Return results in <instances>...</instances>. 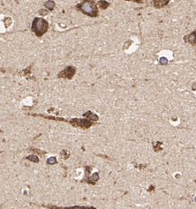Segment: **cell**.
<instances>
[{
	"instance_id": "6da1fadb",
	"label": "cell",
	"mask_w": 196,
	"mask_h": 209,
	"mask_svg": "<svg viewBox=\"0 0 196 209\" xmlns=\"http://www.w3.org/2000/svg\"><path fill=\"white\" fill-rule=\"evenodd\" d=\"M48 27L49 25L45 19H43V18H35L33 20L31 29L37 36H42L43 34L46 33Z\"/></svg>"
},
{
	"instance_id": "7a4b0ae2",
	"label": "cell",
	"mask_w": 196,
	"mask_h": 209,
	"mask_svg": "<svg viewBox=\"0 0 196 209\" xmlns=\"http://www.w3.org/2000/svg\"><path fill=\"white\" fill-rule=\"evenodd\" d=\"M77 8L83 13L84 14H87L90 17H96L98 15V10L96 5V4L92 1H84L81 4L77 5Z\"/></svg>"
},
{
	"instance_id": "3957f363",
	"label": "cell",
	"mask_w": 196,
	"mask_h": 209,
	"mask_svg": "<svg viewBox=\"0 0 196 209\" xmlns=\"http://www.w3.org/2000/svg\"><path fill=\"white\" fill-rule=\"evenodd\" d=\"M74 73H75V68L72 67V66H68L60 72L58 74V77L63 78V79H72L74 77Z\"/></svg>"
},
{
	"instance_id": "277c9868",
	"label": "cell",
	"mask_w": 196,
	"mask_h": 209,
	"mask_svg": "<svg viewBox=\"0 0 196 209\" xmlns=\"http://www.w3.org/2000/svg\"><path fill=\"white\" fill-rule=\"evenodd\" d=\"M43 207H46L49 209H96L95 207H88V206H70V207H60V206H50V205H43L41 206Z\"/></svg>"
},
{
	"instance_id": "5b68a950",
	"label": "cell",
	"mask_w": 196,
	"mask_h": 209,
	"mask_svg": "<svg viewBox=\"0 0 196 209\" xmlns=\"http://www.w3.org/2000/svg\"><path fill=\"white\" fill-rule=\"evenodd\" d=\"M184 39H185V41H187V43H189L192 45H195L196 44V30L193 31V33L189 34L188 35L185 36Z\"/></svg>"
},
{
	"instance_id": "8992f818",
	"label": "cell",
	"mask_w": 196,
	"mask_h": 209,
	"mask_svg": "<svg viewBox=\"0 0 196 209\" xmlns=\"http://www.w3.org/2000/svg\"><path fill=\"white\" fill-rule=\"evenodd\" d=\"M169 3V1H154V6L157 7V8H161V7H163L165 6L167 4Z\"/></svg>"
},
{
	"instance_id": "52a82bcc",
	"label": "cell",
	"mask_w": 196,
	"mask_h": 209,
	"mask_svg": "<svg viewBox=\"0 0 196 209\" xmlns=\"http://www.w3.org/2000/svg\"><path fill=\"white\" fill-rule=\"evenodd\" d=\"M84 116L87 118H89V119H91V120H97L98 119V117L96 116V114H93L92 112H90V111H88V112H87L86 114H84Z\"/></svg>"
},
{
	"instance_id": "ba28073f",
	"label": "cell",
	"mask_w": 196,
	"mask_h": 209,
	"mask_svg": "<svg viewBox=\"0 0 196 209\" xmlns=\"http://www.w3.org/2000/svg\"><path fill=\"white\" fill-rule=\"evenodd\" d=\"M44 6L46 8H48L50 11H51V10L55 7V2H53V1H47V2H45Z\"/></svg>"
},
{
	"instance_id": "9c48e42d",
	"label": "cell",
	"mask_w": 196,
	"mask_h": 209,
	"mask_svg": "<svg viewBox=\"0 0 196 209\" xmlns=\"http://www.w3.org/2000/svg\"><path fill=\"white\" fill-rule=\"evenodd\" d=\"M99 6L101 7V9H106L109 6V3L106 1H100L99 2Z\"/></svg>"
},
{
	"instance_id": "30bf717a",
	"label": "cell",
	"mask_w": 196,
	"mask_h": 209,
	"mask_svg": "<svg viewBox=\"0 0 196 209\" xmlns=\"http://www.w3.org/2000/svg\"><path fill=\"white\" fill-rule=\"evenodd\" d=\"M58 162L57 159L55 157H50L48 160H47V163L50 164V165H53V164H56Z\"/></svg>"
},
{
	"instance_id": "8fae6325",
	"label": "cell",
	"mask_w": 196,
	"mask_h": 209,
	"mask_svg": "<svg viewBox=\"0 0 196 209\" xmlns=\"http://www.w3.org/2000/svg\"><path fill=\"white\" fill-rule=\"evenodd\" d=\"M27 159L31 161V162H38V161H39L38 157L35 155H30V156H28V157H27Z\"/></svg>"
},
{
	"instance_id": "7c38bea8",
	"label": "cell",
	"mask_w": 196,
	"mask_h": 209,
	"mask_svg": "<svg viewBox=\"0 0 196 209\" xmlns=\"http://www.w3.org/2000/svg\"><path fill=\"white\" fill-rule=\"evenodd\" d=\"M91 179L92 180H95V181H98L99 180V175H98V173H94V175L91 176Z\"/></svg>"
},
{
	"instance_id": "4fadbf2b",
	"label": "cell",
	"mask_w": 196,
	"mask_h": 209,
	"mask_svg": "<svg viewBox=\"0 0 196 209\" xmlns=\"http://www.w3.org/2000/svg\"><path fill=\"white\" fill-rule=\"evenodd\" d=\"M62 154H64V156H63L64 159H67L69 157V153L67 151H63L62 152Z\"/></svg>"
}]
</instances>
